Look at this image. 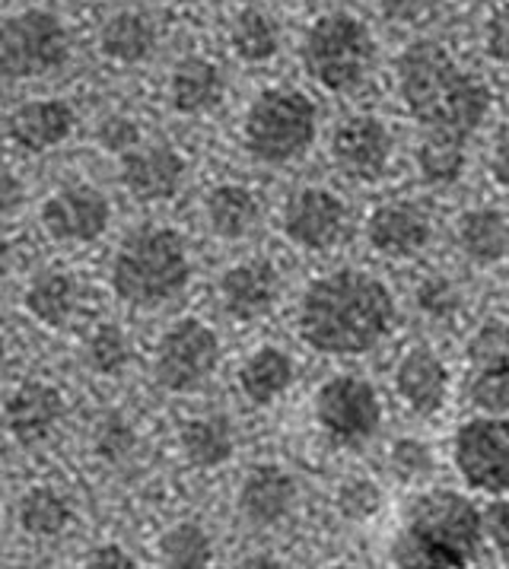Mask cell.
<instances>
[{
	"label": "cell",
	"mask_w": 509,
	"mask_h": 569,
	"mask_svg": "<svg viewBox=\"0 0 509 569\" xmlns=\"http://www.w3.org/2000/svg\"><path fill=\"white\" fill-rule=\"evenodd\" d=\"M389 157H392V134L372 114L348 118L335 134V160L341 172H348L357 182L382 179V172L389 169Z\"/></svg>",
	"instance_id": "cell-13"
},
{
	"label": "cell",
	"mask_w": 509,
	"mask_h": 569,
	"mask_svg": "<svg viewBox=\"0 0 509 569\" xmlns=\"http://www.w3.org/2000/svg\"><path fill=\"white\" fill-rule=\"evenodd\" d=\"M456 468L468 487L503 497L509 487V427L503 417H478L468 420L456 433Z\"/></svg>",
	"instance_id": "cell-10"
},
{
	"label": "cell",
	"mask_w": 509,
	"mask_h": 569,
	"mask_svg": "<svg viewBox=\"0 0 509 569\" xmlns=\"http://www.w3.org/2000/svg\"><path fill=\"white\" fill-rule=\"evenodd\" d=\"M382 506V493L372 480H348L338 493V509L353 519V522H367L379 512Z\"/></svg>",
	"instance_id": "cell-34"
},
{
	"label": "cell",
	"mask_w": 509,
	"mask_h": 569,
	"mask_svg": "<svg viewBox=\"0 0 509 569\" xmlns=\"http://www.w3.org/2000/svg\"><path fill=\"white\" fill-rule=\"evenodd\" d=\"M61 410L64 401L54 388L46 382H26L7 401V430L17 442L36 446L58 427Z\"/></svg>",
	"instance_id": "cell-17"
},
{
	"label": "cell",
	"mask_w": 509,
	"mask_h": 569,
	"mask_svg": "<svg viewBox=\"0 0 509 569\" xmlns=\"http://www.w3.org/2000/svg\"><path fill=\"white\" fill-rule=\"evenodd\" d=\"M169 92H172V106L179 112H204L223 92L220 68L213 61H208V58H188V61H182L179 68L172 70Z\"/></svg>",
	"instance_id": "cell-22"
},
{
	"label": "cell",
	"mask_w": 509,
	"mask_h": 569,
	"mask_svg": "<svg viewBox=\"0 0 509 569\" xmlns=\"http://www.w3.org/2000/svg\"><path fill=\"white\" fill-rule=\"evenodd\" d=\"M68 61V32L46 10H26L0 26V80H29Z\"/></svg>",
	"instance_id": "cell-7"
},
{
	"label": "cell",
	"mask_w": 509,
	"mask_h": 569,
	"mask_svg": "<svg viewBox=\"0 0 509 569\" xmlns=\"http://www.w3.org/2000/svg\"><path fill=\"white\" fill-rule=\"evenodd\" d=\"M493 179L497 184L509 182V134L507 124L497 131V143H493Z\"/></svg>",
	"instance_id": "cell-44"
},
{
	"label": "cell",
	"mask_w": 509,
	"mask_h": 569,
	"mask_svg": "<svg viewBox=\"0 0 509 569\" xmlns=\"http://www.w3.org/2000/svg\"><path fill=\"white\" fill-rule=\"evenodd\" d=\"M382 7H386V13L392 20L411 23V20H420L430 10V0H382Z\"/></svg>",
	"instance_id": "cell-43"
},
{
	"label": "cell",
	"mask_w": 509,
	"mask_h": 569,
	"mask_svg": "<svg viewBox=\"0 0 509 569\" xmlns=\"http://www.w3.org/2000/svg\"><path fill=\"white\" fill-rule=\"evenodd\" d=\"M481 550V512L452 490L423 493L395 538V567H468Z\"/></svg>",
	"instance_id": "cell-3"
},
{
	"label": "cell",
	"mask_w": 509,
	"mask_h": 569,
	"mask_svg": "<svg viewBox=\"0 0 509 569\" xmlns=\"http://www.w3.org/2000/svg\"><path fill=\"white\" fill-rule=\"evenodd\" d=\"M208 220L220 239H242L258 223V198L242 184H220L210 191Z\"/></svg>",
	"instance_id": "cell-25"
},
{
	"label": "cell",
	"mask_w": 509,
	"mask_h": 569,
	"mask_svg": "<svg viewBox=\"0 0 509 569\" xmlns=\"http://www.w3.org/2000/svg\"><path fill=\"white\" fill-rule=\"evenodd\" d=\"M280 46V32L275 20L261 10H242L232 23V48L242 61H252V64H261V61H271L278 54Z\"/></svg>",
	"instance_id": "cell-29"
},
{
	"label": "cell",
	"mask_w": 509,
	"mask_h": 569,
	"mask_svg": "<svg viewBox=\"0 0 509 569\" xmlns=\"http://www.w3.org/2000/svg\"><path fill=\"white\" fill-rule=\"evenodd\" d=\"M395 388H398L401 401L415 413L430 417V413H437L446 405L449 372H446V366H442V360L433 350L417 347L411 353H405V360L398 363Z\"/></svg>",
	"instance_id": "cell-16"
},
{
	"label": "cell",
	"mask_w": 509,
	"mask_h": 569,
	"mask_svg": "<svg viewBox=\"0 0 509 569\" xmlns=\"http://www.w3.org/2000/svg\"><path fill=\"white\" fill-rule=\"evenodd\" d=\"M459 290L452 287V280H446V277H427L423 283H420V290H417V306L427 312V316H433V319H446V316H452L456 309H459Z\"/></svg>",
	"instance_id": "cell-35"
},
{
	"label": "cell",
	"mask_w": 509,
	"mask_h": 569,
	"mask_svg": "<svg viewBox=\"0 0 509 569\" xmlns=\"http://www.w3.org/2000/svg\"><path fill=\"white\" fill-rule=\"evenodd\" d=\"M220 360V343L204 321H176L157 347V382L166 391H194L210 379Z\"/></svg>",
	"instance_id": "cell-9"
},
{
	"label": "cell",
	"mask_w": 509,
	"mask_h": 569,
	"mask_svg": "<svg viewBox=\"0 0 509 569\" xmlns=\"http://www.w3.org/2000/svg\"><path fill=\"white\" fill-rule=\"evenodd\" d=\"M367 236L376 251L389 258H408L430 242V220L415 204H386L370 217Z\"/></svg>",
	"instance_id": "cell-19"
},
{
	"label": "cell",
	"mask_w": 509,
	"mask_h": 569,
	"mask_svg": "<svg viewBox=\"0 0 509 569\" xmlns=\"http://www.w3.org/2000/svg\"><path fill=\"white\" fill-rule=\"evenodd\" d=\"M3 357H7V343H3V338H0V363H3Z\"/></svg>",
	"instance_id": "cell-48"
},
{
	"label": "cell",
	"mask_w": 509,
	"mask_h": 569,
	"mask_svg": "<svg viewBox=\"0 0 509 569\" xmlns=\"http://www.w3.org/2000/svg\"><path fill=\"white\" fill-rule=\"evenodd\" d=\"M169 3H194V0H169Z\"/></svg>",
	"instance_id": "cell-49"
},
{
	"label": "cell",
	"mask_w": 509,
	"mask_h": 569,
	"mask_svg": "<svg viewBox=\"0 0 509 569\" xmlns=\"http://www.w3.org/2000/svg\"><path fill=\"white\" fill-rule=\"evenodd\" d=\"M297 500V483L275 465H261L239 487V512L252 525H278Z\"/></svg>",
	"instance_id": "cell-18"
},
{
	"label": "cell",
	"mask_w": 509,
	"mask_h": 569,
	"mask_svg": "<svg viewBox=\"0 0 509 569\" xmlns=\"http://www.w3.org/2000/svg\"><path fill=\"white\" fill-rule=\"evenodd\" d=\"M134 449V430L121 417H106L96 427V452L106 461H121Z\"/></svg>",
	"instance_id": "cell-36"
},
{
	"label": "cell",
	"mask_w": 509,
	"mask_h": 569,
	"mask_svg": "<svg viewBox=\"0 0 509 569\" xmlns=\"http://www.w3.org/2000/svg\"><path fill=\"white\" fill-rule=\"evenodd\" d=\"M23 302L26 309H29V316H36L42 325L58 328V325L68 321L70 309H73V280L61 271L39 273L29 283Z\"/></svg>",
	"instance_id": "cell-26"
},
{
	"label": "cell",
	"mask_w": 509,
	"mask_h": 569,
	"mask_svg": "<svg viewBox=\"0 0 509 569\" xmlns=\"http://www.w3.org/2000/svg\"><path fill=\"white\" fill-rule=\"evenodd\" d=\"M160 557L172 569H204L213 560V545L201 525L179 522L162 535Z\"/></svg>",
	"instance_id": "cell-30"
},
{
	"label": "cell",
	"mask_w": 509,
	"mask_h": 569,
	"mask_svg": "<svg viewBox=\"0 0 509 569\" xmlns=\"http://www.w3.org/2000/svg\"><path fill=\"white\" fill-rule=\"evenodd\" d=\"M121 157V182L140 201H166L182 188L186 160L172 147H134Z\"/></svg>",
	"instance_id": "cell-14"
},
{
	"label": "cell",
	"mask_w": 509,
	"mask_h": 569,
	"mask_svg": "<svg viewBox=\"0 0 509 569\" xmlns=\"http://www.w3.org/2000/svg\"><path fill=\"white\" fill-rule=\"evenodd\" d=\"M465 140L446 134H427V140L417 150V166L423 182L449 184L462 176L465 169Z\"/></svg>",
	"instance_id": "cell-31"
},
{
	"label": "cell",
	"mask_w": 509,
	"mask_h": 569,
	"mask_svg": "<svg viewBox=\"0 0 509 569\" xmlns=\"http://www.w3.org/2000/svg\"><path fill=\"white\" fill-rule=\"evenodd\" d=\"M316 417L331 442L357 449L376 436L379 423H382V408H379L376 388L367 379L338 376L319 388Z\"/></svg>",
	"instance_id": "cell-8"
},
{
	"label": "cell",
	"mask_w": 509,
	"mask_h": 569,
	"mask_svg": "<svg viewBox=\"0 0 509 569\" xmlns=\"http://www.w3.org/2000/svg\"><path fill=\"white\" fill-rule=\"evenodd\" d=\"M487 48H490V54H493V61H507L509 46H507V13H503V7L493 13V20H490V29H487Z\"/></svg>",
	"instance_id": "cell-42"
},
{
	"label": "cell",
	"mask_w": 509,
	"mask_h": 569,
	"mask_svg": "<svg viewBox=\"0 0 509 569\" xmlns=\"http://www.w3.org/2000/svg\"><path fill=\"white\" fill-rule=\"evenodd\" d=\"M26 198V188L13 176H0V213L13 210Z\"/></svg>",
	"instance_id": "cell-45"
},
{
	"label": "cell",
	"mask_w": 509,
	"mask_h": 569,
	"mask_svg": "<svg viewBox=\"0 0 509 569\" xmlns=\"http://www.w3.org/2000/svg\"><path fill=\"white\" fill-rule=\"evenodd\" d=\"M280 293V280L271 264L265 261H249V264H236L223 273L220 280V299L223 309L242 321L261 319L275 309Z\"/></svg>",
	"instance_id": "cell-15"
},
{
	"label": "cell",
	"mask_w": 509,
	"mask_h": 569,
	"mask_svg": "<svg viewBox=\"0 0 509 569\" xmlns=\"http://www.w3.org/2000/svg\"><path fill=\"white\" fill-rule=\"evenodd\" d=\"M87 363L102 376H116L131 363V341L118 325H99L87 341Z\"/></svg>",
	"instance_id": "cell-32"
},
{
	"label": "cell",
	"mask_w": 509,
	"mask_h": 569,
	"mask_svg": "<svg viewBox=\"0 0 509 569\" xmlns=\"http://www.w3.org/2000/svg\"><path fill=\"white\" fill-rule=\"evenodd\" d=\"M471 401L490 417H503L509 408V363L475 366L471 379Z\"/></svg>",
	"instance_id": "cell-33"
},
{
	"label": "cell",
	"mask_w": 509,
	"mask_h": 569,
	"mask_svg": "<svg viewBox=\"0 0 509 569\" xmlns=\"http://www.w3.org/2000/svg\"><path fill=\"white\" fill-rule=\"evenodd\" d=\"M20 525L32 538H54L70 525L68 500L51 490V487H36L20 500Z\"/></svg>",
	"instance_id": "cell-28"
},
{
	"label": "cell",
	"mask_w": 509,
	"mask_h": 569,
	"mask_svg": "<svg viewBox=\"0 0 509 569\" xmlns=\"http://www.w3.org/2000/svg\"><path fill=\"white\" fill-rule=\"evenodd\" d=\"M7 268H10V251L7 246H0V273H7Z\"/></svg>",
	"instance_id": "cell-47"
},
{
	"label": "cell",
	"mask_w": 509,
	"mask_h": 569,
	"mask_svg": "<svg viewBox=\"0 0 509 569\" xmlns=\"http://www.w3.org/2000/svg\"><path fill=\"white\" fill-rule=\"evenodd\" d=\"M87 567L90 569H134V560L121 550V547L109 545V547H99L93 550L90 557H87Z\"/></svg>",
	"instance_id": "cell-41"
},
{
	"label": "cell",
	"mask_w": 509,
	"mask_h": 569,
	"mask_svg": "<svg viewBox=\"0 0 509 569\" xmlns=\"http://www.w3.org/2000/svg\"><path fill=\"white\" fill-rule=\"evenodd\" d=\"M283 232L300 249L322 251L338 246L348 232V207L322 188H302L283 210Z\"/></svg>",
	"instance_id": "cell-11"
},
{
	"label": "cell",
	"mask_w": 509,
	"mask_h": 569,
	"mask_svg": "<svg viewBox=\"0 0 509 569\" xmlns=\"http://www.w3.org/2000/svg\"><path fill=\"white\" fill-rule=\"evenodd\" d=\"M153 46H157V29L143 13H134V10L116 13L102 26V36H99L102 54L118 64H138L153 51Z\"/></svg>",
	"instance_id": "cell-23"
},
{
	"label": "cell",
	"mask_w": 509,
	"mask_h": 569,
	"mask_svg": "<svg viewBox=\"0 0 509 569\" xmlns=\"http://www.w3.org/2000/svg\"><path fill=\"white\" fill-rule=\"evenodd\" d=\"M290 382H293V363L278 347L255 350L252 357L242 363V369H239V388L258 408L278 401L280 395L290 388Z\"/></svg>",
	"instance_id": "cell-21"
},
{
	"label": "cell",
	"mask_w": 509,
	"mask_h": 569,
	"mask_svg": "<svg viewBox=\"0 0 509 569\" xmlns=\"http://www.w3.org/2000/svg\"><path fill=\"white\" fill-rule=\"evenodd\" d=\"M182 449L191 465L217 468L232 456V430L223 417H201L191 420L182 433Z\"/></svg>",
	"instance_id": "cell-27"
},
{
	"label": "cell",
	"mask_w": 509,
	"mask_h": 569,
	"mask_svg": "<svg viewBox=\"0 0 509 569\" xmlns=\"http://www.w3.org/2000/svg\"><path fill=\"white\" fill-rule=\"evenodd\" d=\"M73 131V112L61 99H36L20 106L10 118V137L29 153H42L68 140Z\"/></svg>",
	"instance_id": "cell-20"
},
{
	"label": "cell",
	"mask_w": 509,
	"mask_h": 569,
	"mask_svg": "<svg viewBox=\"0 0 509 569\" xmlns=\"http://www.w3.org/2000/svg\"><path fill=\"white\" fill-rule=\"evenodd\" d=\"M430 452L415 442V439H405V442H398L392 449V468L401 475V478H420V475H427L430 471Z\"/></svg>",
	"instance_id": "cell-39"
},
{
	"label": "cell",
	"mask_w": 509,
	"mask_h": 569,
	"mask_svg": "<svg viewBox=\"0 0 509 569\" xmlns=\"http://www.w3.org/2000/svg\"><path fill=\"white\" fill-rule=\"evenodd\" d=\"M140 140V131L134 121H128V118H109L102 128H99V143L102 147H109L112 153H128V150H134Z\"/></svg>",
	"instance_id": "cell-40"
},
{
	"label": "cell",
	"mask_w": 509,
	"mask_h": 569,
	"mask_svg": "<svg viewBox=\"0 0 509 569\" xmlns=\"http://www.w3.org/2000/svg\"><path fill=\"white\" fill-rule=\"evenodd\" d=\"M481 535L490 538V545L497 550L500 563H509V506L503 500H497L485 516H481Z\"/></svg>",
	"instance_id": "cell-38"
},
{
	"label": "cell",
	"mask_w": 509,
	"mask_h": 569,
	"mask_svg": "<svg viewBox=\"0 0 509 569\" xmlns=\"http://www.w3.org/2000/svg\"><path fill=\"white\" fill-rule=\"evenodd\" d=\"M459 246L478 264L503 261L509 249L507 217L500 210H471L459 220Z\"/></svg>",
	"instance_id": "cell-24"
},
{
	"label": "cell",
	"mask_w": 509,
	"mask_h": 569,
	"mask_svg": "<svg viewBox=\"0 0 509 569\" xmlns=\"http://www.w3.org/2000/svg\"><path fill=\"white\" fill-rule=\"evenodd\" d=\"M188 273L191 264L182 236L166 227H147L118 249L112 287L124 302L150 309L179 297L186 290Z\"/></svg>",
	"instance_id": "cell-4"
},
{
	"label": "cell",
	"mask_w": 509,
	"mask_h": 569,
	"mask_svg": "<svg viewBox=\"0 0 509 569\" xmlns=\"http://www.w3.org/2000/svg\"><path fill=\"white\" fill-rule=\"evenodd\" d=\"M398 92L430 134H471L490 109V90L459 70L437 42H415L398 58Z\"/></svg>",
	"instance_id": "cell-2"
},
{
	"label": "cell",
	"mask_w": 509,
	"mask_h": 569,
	"mask_svg": "<svg viewBox=\"0 0 509 569\" xmlns=\"http://www.w3.org/2000/svg\"><path fill=\"white\" fill-rule=\"evenodd\" d=\"M302 64L325 90L345 92L360 87L372 64L370 29L348 13H328L309 29Z\"/></svg>",
	"instance_id": "cell-6"
},
{
	"label": "cell",
	"mask_w": 509,
	"mask_h": 569,
	"mask_svg": "<svg viewBox=\"0 0 509 569\" xmlns=\"http://www.w3.org/2000/svg\"><path fill=\"white\" fill-rule=\"evenodd\" d=\"M468 357L475 366L503 363L509 357L507 350V325L503 321H487L485 328L475 335V341L468 347Z\"/></svg>",
	"instance_id": "cell-37"
},
{
	"label": "cell",
	"mask_w": 509,
	"mask_h": 569,
	"mask_svg": "<svg viewBox=\"0 0 509 569\" xmlns=\"http://www.w3.org/2000/svg\"><path fill=\"white\" fill-rule=\"evenodd\" d=\"M316 106L297 90H265L246 114V147L255 160L278 162L297 160L316 140Z\"/></svg>",
	"instance_id": "cell-5"
},
{
	"label": "cell",
	"mask_w": 509,
	"mask_h": 569,
	"mask_svg": "<svg viewBox=\"0 0 509 569\" xmlns=\"http://www.w3.org/2000/svg\"><path fill=\"white\" fill-rule=\"evenodd\" d=\"M242 567L249 569H280L278 560H271V557H252V560H246Z\"/></svg>",
	"instance_id": "cell-46"
},
{
	"label": "cell",
	"mask_w": 509,
	"mask_h": 569,
	"mask_svg": "<svg viewBox=\"0 0 509 569\" xmlns=\"http://www.w3.org/2000/svg\"><path fill=\"white\" fill-rule=\"evenodd\" d=\"M42 223L61 242H93L109 227V201L90 184H68L46 201Z\"/></svg>",
	"instance_id": "cell-12"
},
{
	"label": "cell",
	"mask_w": 509,
	"mask_h": 569,
	"mask_svg": "<svg viewBox=\"0 0 509 569\" xmlns=\"http://www.w3.org/2000/svg\"><path fill=\"white\" fill-rule=\"evenodd\" d=\"M395 319L392 293L363 271L319 277L300 302V338L319 353H367L389 335Z\"/></svg>",
	"instance_id": "cell-1"
}]
</instances>
